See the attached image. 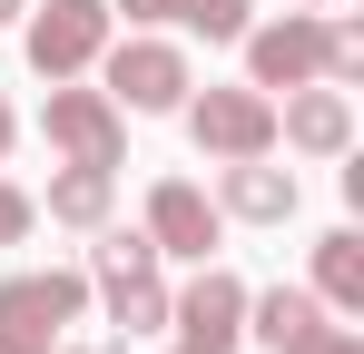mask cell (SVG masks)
<instances>
[{
	"label": "cell",
	"instance_id": "cell-1",
	"mask_svg": "<svg viewBox=\"0 0 364 354\" xmlns=\"http://www.w3.org/2000/svg\"><path fill=\"white\" fill-rule=\"evenodd\" d=\"M79 305H89V276H69V266H20V276L0 286V354H50L60 325H79Z\"/></svg>",
	"mask_w": 364,
	"mask_h": 354
},
{
	"label": "cell",
	"instance_id": "cell-2",
	"mask_svg": "<svg viewBox=\"0 0 364 354\" xmlns=\"http://www.w3.org/2000/svg\"><path fill=\"white\" fill-rule=\"evenodd\" d=\"M40 138H50V158H69V168H119L128 158V109L109 89H60V79H50Z\"/></svg>",
	"mask_w": 364,
	"mask_h": 354
},
{
	"label": "cell",
	"instance_id": "cell-3",
	"mask_svg": "<svg viewBox=\"0 0 364 354\" xmlns=\"http://www.w3.org/2000/svg\"><path fill=\"white\" fill-rule=\"evenodd\" d=\"M187 109V138L207 158H276V99L246 79V89H207V99H178Z\"/></svg>",
	"mask_w": 364,
	"mask_h": 354
},
{
	"label": "cell",
	"instance_id": "cell-4",
	"mask_svg": "<svg viewBox=\"0 0 364 354\" xmlns=\"http://www.w3.org/2000/svg\"><path fill=\"white\" fill-rule=\"evenodd\" d=\"M99 59H109V99L138 109V118H168L197 89V69H187L178 40H119V50H99Z\"/></svg>",
	"mask_w": 364,
	"mask_h": 354
},
{
	"label": "cell",
	"instance_id": "cell-5",
	"mask_svg": "<svg viewBox=\"0 0 364 354\" xmlns=\"http://www.w3.org/2000/svg\"><path fill=\"white\" fill-rule=\"evenodd\" d=\"M99 50H109V0H50V10H30V69L40 79H79Z\"/></svg>",
	"mask_w": 364,
	"mask_h": 354
},
{
	"label": "cell",
	"instance_id": "cell-6",
	"mask_svg": "<svg viewBox=\"0 0 364 354\" xmlns=\"http://www.w3.org/2000/svg\"><path fill=\"white\" fill-rule=\"evenodd\" d=\"M168 325H178V345H197V354H237L246 345V286L227 266H207L187 295H168Z\"/></svg>",
	"mask_w": 364,
	"mask_h": 354
},
{
	"label": "cell",
	"instance_id": "cell-7",
	"mask_svg": "<svg viewBox=\"0 0 364 354\" xmlns=\"http://www.w3.org/2000/svg\"><path fill=\"white\" fill-rule=\"evenodd\" d=\"M315 59H325V20H315V10H286V20L246 30V79H256L266 99H276V89H305Z\"/></svg>",
	"mask_w": 364,
	"mask_h": 354
},
{
	"label": "cell",
	"instance_id": "cell-8",
	"mask_svg": "<svg viewBox=\"0 0 364 354\" xmlns=\"http://www.w3.org/2000/svg\"><path fill=\"white\" fill-rule=\"evenodd\" d=\"M276 138L296 158H345L355 148V99L325 89V79H305V89H286V109H276Z\"/></svg>",
	"mask_w": 364,
	"mask_h": 354
},
{
	"label": "cell",
	"instance_id": "cell-9",
	"mask_svg": "<svg viewBox=\"0 0 364 354\" xmlns=\"http://www.w3.org/2000/svg\"><path fill=\"white\" fill-rule=\"evenodd\" d=\"M217 227H227V217H217L207 187H187V177H158V187H148V246H158V256H197V266H207Z\"/></svg>",
	"mask_w": 364,
	"mask_h": 354
},
{
	"label": "cell",
	"instance_id": "cell-10",
	"mask_svg": "<svg viewBox=\"0 0 364 354\" xmlns=\"http://www.w3.org/2000/svg\"><path fill=\"white\" fill-rule=\"evenodd\" d=\"M217 217H246V227H286V217H296V168H266V158H227Z\"/></svg>",
	"mask_w": 364,
	"mask_h": 354
},
{
	"label": "cell",
	"instance_id": "cell-11",
	"mask_svg": "<svg viewBox=\"0 0 364 354\" xmlns=\"http://www.w3.org/2000/svg\"><path fill=\"white\" fill-rule=\"evenodd\" d=\"M315 325H325V295H305V286H266V295H246V335H256V345H276V354H296Z\"/></svg>",
	"mask_w": 364,
	"mask_h": 354
},
{
	"label": "cell",
	"instance_id": "cell-12",
	"mask_svg": "<svg viewBox=\"0 0 364 354\" xmlns=\"http://www.w3.org/2000/svg\"><path fill=\"white\" fill-rule=\"evenodd\" d=\"M109 197H119V168H60L50 197H40V217L50 227H109Z\"/></svg>",
	"mask_w": 364,
	"mask_h": 354
},
{
	"label": "cell",
	"instance_id": "cell-13",
	"mask_svg": "<svg viewBox=\"0 0 364 354\" xmlns=\"http://www.w3.org/2000/svg\"><path fill=\"white\" fill-rule=\"evenodd\" d=\"M315 295L345 305V315L364 305V236L355 227H325V236H315Z\"/></svg>",
	"mask_w": 364,
	"mask_h": 354
},
{
	"label": "cell",
	"instance_id": "cell-14",
	"mask_svg": "<svg viewBox=\"0 0 364 354\" xmlns=\"http://www.w3.org/2000/svg\"><path fill=\"white\" fill-rule=\"evenodd\" d=\"M99 246H89V286H119V276H148L158 266V246H148V227H89Z\"/></svg>",
	"mask_w": 364,
	"mask_h": 354
},
{
	"label": "cell",
	"instance_id": "cell-15",
	"mask_svg": "<svg viewBox=\"0 0 364 354\" xmlns=\"http://www.w3.org/2000/svg\"><path fill=\"white\" fill-rule=\"evenodd\" d=\"M99 295H109V325H119V335H158V325H168L158 266H148V276H119V286H99Z\"/></svg>",
	"mask_w": 364,
	"mask_h": 354
},
{
	"label": "cell",
	"instance_id": "cell-16",
	"mask_svg": "<svg viewBox=\"0 0 364 354\" xmlns=\"http://www.w3.org/2000/svg\"><path fill=\"white\" fill-rule=\"evenodd\" d=\"M178 20L197 40H246L256 30V0H178Z\"/></svg>",
	"mask_w": 364,
	"mask_h": 354
},
{
	"label": "cell",
	"instance_id": "cell-17",
	"mask_svg": "<svg viewBox=\"0 0 364 354\" xmlns=\"http://www.w3.org/2000/svg\"><path fill=\"white\" fill-rule=\"evenodd\" d=\"M315 79H325V89H355V79H364V30H355V20H325V59H315Z\"/></svg>",
	"mask_w": 364,
	"mask_h": 354
},
{
	"label": "cell",
	"instance_id": "cell-18",
	"mask_svg": "<svg viewBox=\"0 0 364 354\" xmlns=\"http://www.w3.org/2000/svg\"><path fill=\"white\" fill-rule=\"evenodd\" d=\"M30 227H40V197L0 177V246H20V236H30Z\"/></svg>",
	"mask_w": 364,
	"mask_h": 354
},
{
	"label": "cell",
	"instance_id": "cell-19",
	"mask_svg": "<svg viewBox=\"0 0 364 354\" xmlns=\"http://www.w3.org/2000/svg\"><path fill=\"white\" fill-rule=\"evenodd\" d=\"M296 354H364V335H355V325H315Z\"/></svg>",
	"mask_w": 364,
	"mask_h": 354
},
{
	"label": "cell",
	"instance_id": "cell-20",
	"mask_svg": "<svg viewBox=\"0 0 364 354\" xmlns=\"http://www.w3.org/2000/svg\"><path fill=\"white\" fill-rule=\"evenodd\" d=\"M109 10H128V20H178V0H109Z\"/></svg>",
	"mask_w": 364,
	"mask_h": 354
},
{
	"label": "cell",
	"instance_id": "cell-21",
	"mask_svg": "<svg viewBox=\"0 0 364 354\" xmlns=\"http://www.w3.org/2000/svg\"><path fill=\"white\" fill-rule=\"evenodd\" d=\"M10 138H20V118H10V99H0V158H10Z\"/></svg>",
	"mask_w": 364,
	"mask_h": 354
},
{
	"label": "cell",
	"instance_id": "cell-22",
	"mask_svg": "<svg viewBox=\"0 0 364 354\" xmlns=\"http://www.w3.org/2000/svg\"><path fill=\"white\" fill-rule=\"evenodd\" d=\"M20 10H30V0H0V20H20Z\"/></svg>",
	"mask_w": 364,
	"mask_h": 354
},
{
	"label": "cell",
	"instance_id": "cell-23",
	"mask_svg": "<svg viewBox=\"0 0 364 354\" xmlns=\"http://www.w3.org/2000/svg\"><path fill=\"white\" fill-rule=\"evenodd\" d=\"M178 354H197V345H178Z\"/></svg>",
	"mask_w": 364,
	"mask_h": 354
},
{
	"label": "cell",
	"instance_id": "cell-24",
	"mask_svg": "<svg viewBox=\"0 0 364 354\" xmlns=\"http://www.w3.org/2000/svg\"><path fill=\"white\" fill-rule=\"evenodd\" d=\"M50 354H60V345H50Z\"/></svg>",
	"mask_w": 364,
	"mask_h": 354
}]
</instances>
